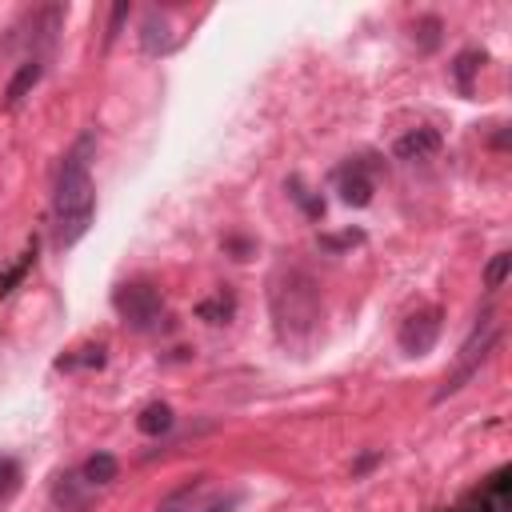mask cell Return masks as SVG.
I'll list each match as a JSON object with an SVG mask.
<instances>
[{
	"mask_svg": "<svg viewBox=\"0 0 512 512\" xmlns=\"http://www.w3.org/2000/svg\"><path fill=\"white\" fill-rule=\"evenodd\" d=\"M92 148H96V140L84 132L60 164L56 196H52V244L56 248H72L92 228V216H96V192H92V176H88Z\"/></svg>",
	"mask_w": 512,
	"mask_h": 512,
	"instance_id": "cell-1",
	"label": "cell"
},
{
	"mask_svg": "<svg viewBox=\"0 0 512 512\" xmlns=\"http://www.w3.org/2000/svg\"><path fill=\"white\" fill-rule=\"evenodd\" d=\"M268 308L284 340H304L320 324V288L304 268H280L268 280Z\"/></svg>",
	"mask_w": 512,
	"mask_h": 512,
	"instance_id": "cell-2",
	"label": "cell"
},
{
	"mask_svg": "<svg viewBox=\"0 0 512 512\" xmlns=\"http://www.w3.org/2000/svg\"><path fill=\"white\" fill-rule=\"evenodd\" d=\"M112 308H116V316H120L132 332H152V328L160 324V316H164L160 292H156L152 284H144V280L120 284V288L112 292Z\"/></svg>",
	"mask_w": 512,
	"mask_h": 512,
	"instance_id": "cell-3",
	"label": "cell"
},
{
	"mask_svg": "<svg viewBox=\"0 0 512 512\" xmlns=\"http://www.w3.org/2000/svg\"><path fill=\"white\" fill-rule=\"evenodd\" d=\"M496 344V324H492V312H484L480 316V324H476V332L464 340V348H460V360H456V372L452 376H444V384L436 388V396L432 400H444V396H452V392H460L468 380H472V372L480 368V360L488 356V348Z\"/></svg>",
	"mask_w": 512,
	"mask_h": 512,
	"instance_id": "cell-4",
	"label": "cell"
},
{
	"mask_svg": "<svg viewBox=\"0 0 512 512\" xmlns=\"http://www.w3.org/2000/svg\"><path fill=\"white\" fill-rule=\"evenodd\" d=\"M436 340H440V308H432V304L404 316V324L396 332V344L404 356H428Z\"/></svg>",
	"mask_w": 512,
	"mask_h": 512,
	"instance_id": "cell-5",
	"label": "cell"
},
{
	"mask_svg": "<svg viewBox=\"0 0 512 512\" xmlns=\"http://www.w3.org/2000/svg\"><path fill=\"white\" fill-rule=\"evenodd\" d=\"M332 180H336V192H340V200H344V204H352V208L372 204L376 184H372V176H368L364 160H348V164H340V168L332 172Z\"/></svg>",
	"mask_w": 512,
	"mask_h": 512,
	"instance_id": "cell-6",
	"label": "cell"
},
{
	"mask_svg": "<svg viewBox=\"0 0 512 512\" xmlns=\"http://www.w3.org/2000/svg\"><path fill=\"white\" fill-rule=\"evenodd\" d=\"M88 500H92V484L80 472H60L52 480V504L60 512H88Z\"/></svg>",
	"mask_w": 512,
	"mask_h": 512,
	"instance_id": "cell-7",
	"label": "cell"
},
{
	"mask_svg": "<svg viewBox=\"0 0 512 512\" xmlns=\"http://www.w3.org/2000/svg\"><path fill=\"white\" fill-rule=\"evenodd\" d=\"M396 160H428L432 152H440V132L436 128H412L396 140Z\"/></svg>",
	"mask_w": 512,
	"mask_h": 512,
	"instance_id": "cell-8",
	"label": "cell"
},
{
	"mask_svg": "<svg viewBox=\"0 0 512 512\" xmlns=\"http://www.w3.org/2000/svg\"><path fill=\"white\" fill-rule=\"evenodd\" d=\"M40 76H44V64H40V56H32V60H24L20 68H16V76L8 80V88H4V108H16L36 84H40Z\"/></svg>",
	"mask_w": 512,
	"mask_h": 512,
	"instance_id": "cell-9",
	"label": "cell"
},
{
	"mask_svg": "<svg viewBox=\"0 0 512 512\" xmlns=\"http://www.w3.org/2000/svg\"><path fill=\"white\" fill-rule=\"evenodd\" d=\"M140 48L148 56H160V52L172 48V24H168V16H160V12H148L144 16V24H140Z\"/></svg>",
	"mask_w": 512,
	"mask_h": 512,
	"instance_id": "cell-10",
	"label": "cell"
},
{
	"mask_svg": "<svg viewBox=\"0 0 512 512\" xmlns=\"http://www.w3.org/2000/svg\"><path fill=\"white\" fill-rule=\"evenodd\" d=\"M172 424H176V416H172V408H168L164 400L144 404L140 416H136V428H140L144 436H164V432H172Z\"/></svg>",
	"mask_w": 512,
	"mask_h": 512,
	"instance_id": "cell-11",
	"label": "cell"
},
{
	"mask_svg": "<svg viewBox=\"0 0 512 512\" xmlns=\"http://www.w3.org/2000/svg\"><path fill=\"white\" fill-rule=\"evenodd\" d=\"M116 472H120V464H116V456H112V452H92V456L84 460V468H80V476H84L92 488L112 484V480H116Z\"/></svg>",
	"mask_w": 512,
	"mask_h": 512,
	"instance_id": "cell-12",
	"label": "cell"
},
{
	"mask_svg": "<svg viewBox=\"0 0 512 512\" xmlns=\"http://www.w3.org/2000/svg\"><path fill=\"white\" fill-rule=\"evenodd\" d=\"M204 488V476H196V480H188V484H180L176 492H168L160 504H156V512H192V500H196V492Z\"/></svg>",
	"mask_w": 512,
	"mask_h": 512,
	"instance_id": "cell-13",
	"label": "cell"
},
{
	"mask_svg": "<svg viewBox=\"0 0 512 512\" xmlns=\"http://www.w3.org/2000/svg\"><path fill=\"white\" fill-rule=\"evenodd\" d=\"M484 64V52H476V48H468V52H460L456 56V64H452V76H456V88L468 96L472 92V76H476V68Z\"/></svg>",
	"mask_w": 512,
	"mask_h": 512,
	"instance_id": "cell-14",
	"label": "cell"
},
{
	"mask_svg": "<svg viewBox=\"0 0 512 512\" xmlns=\"http://www.w3.org/2000/svg\"><path fill=\"white\" fill-rule=\"evenodd\" d=\"M232 308H236V300L228 296V292H216L212 300H204V304H196V312L208 320V324H228V316H232Z\"/></svg>",
	"mask_w": 512,
	"mask_h": 512,
	"instance_id": "cell-15",
	"label": "cell"
},
{
	"mask_svg": "<svg viewBox=\"0 0 512 512\" xmlns=\"http://www.w3.org/2000/svg\"><path fill=\"white\" fill-rule=\"evenodd\" d=\"M20 480H24L20 476V464L12 456H0V508L20 492Z\"/></svg>",
	"mask_w": 512,
	"mask_h": 512,
	"instance_id": "cell-16",
	"label": "cell"
},
{
	"mask_svg": "<svg viewBox=\"0 0 512 512\" xmlns=\"http://www.w3.org/2000/svg\"><path fill=\"white\" fill-rule=\"evenodd\" d=\"M508 272H512V252H496V256L488 260V268H484V288L496 292V288L508 280Z\"/></svg>",
	"mask_w": 512,
	"mask_h": 512,
	"instance_id": "cell-17",
	"label": "cell"
},
{
	"mask_svg": "<svg viewBox=\"0 0 512 512\" xmlns=\"http://www.w3.org/2000/svg\"><path fill=\"white\" fill-rule=\"evenodd\" d=\"M412 36H416V44H420L424 52H432V48L440 44V20H436V16H420V20L412 24Z\"/></svg>",
	"mask_w": 512,
	"mask_h": 512,
	"instance_id": "cell-18",
	"label": "cell"
},
{
	"mask_svg": "<svg viewBox=\"0 0 512 512\" xmlns=\"http://www.w3.org/2000/svg\"><path fill=\"white\" fill-rule=\"evenodd\" d=\"M100 368L104 364V348H76L72 356H60L56 360V368Z\"/></svg>",
	"mask_w": 512,
	"mask_h": 512,
	"instance_id": "cell-19",
	"label": "cell"
},
{
	"mask_svg": "<svg viewBox=\"0 0 512 512\" xmlns=\"http://www.w3.org/2000/svg\"><path fill=\"white\" fill-rule=\"evenodd\" d=\"M32 260H36V244H32V248H28V252H24V256H20V264H16V268H12V272H8V276H4V284H0V292H12V284H16V280H20V276H24V268H28V264H32Z\"/></svg>",
	"mask_w": 512,
	"mask_h": 512,
	"instance_id": "cell-20",
	"label": "cell"
},
{
	"mask_svg": "<svg viewBox=\"0 0 512 512\" xmlns=\"http://www.w3.org/2000/svg\"><path fill=\"white\" fill-rule=\"evenodd\" d=\"M364 240V232H340V236H320V248H348V244H360Z\"/></svg>",
	"mask_w": 512,
	"mask_h": 512,
	"instance_id": "cell-21",
	"label": "cell"
},
{
	"mask_svg": "<svg viewBox=\"0 0 512 512\" xmlns=\"http://www.w3.org/2000/svg\"><path fill=\"white\" fill-rule=\"evenodd\" d=\"M240 504V492H228V496H216V500H208L204 508H196V512H232Z\"/></svg>",
	"mask_w": 512,
	"mask_h": 512,
	"instance_id": "cell-22",
	"label": "cell"
},
{
	"mask_svg": "<svg viewBox=\"0 0 512 512\" xmlns=\"http://www.w3.org/2000/svg\"><path fill=\"white\" fill-rule=\"evenodd\" d=\"M124 16H128V4L120 0V4L112 8V16H108V32H104V40H108V44L116 40V32H120V24H124Z\"/></svg>",
	"mask_w": 512,
	"mask_h": 512,
	"instance_id": "cell-23",
	"label": "cell"
}]
</instances>
